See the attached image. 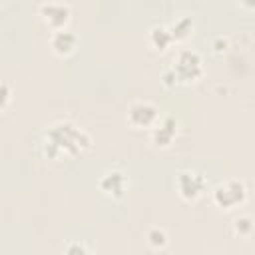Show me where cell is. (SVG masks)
Returning a JSON list of instances; mask_svg holds the SVG:
<instances>
[{
	"mask_svg": "<svg viewBox=\"0 0 255 255\" xmlns=\"http://www.w3.org/2000/svg\"><path fill=\"white\" fill-rule=\"evenodd\" d=\"M88 145H90L88 133L70 122L54 124L46 131V137H44V151L52 159L62 157V155H76Z\"/></svg>",
	"mask_w": 255,
	"mask_h": 255,
	"instance_id": "1",
	"label": "cell"
},
{
	"mask_svg": "<svg viewBox=\"0 0 255 255\" xmlns=\"http://www.w3.org/2000/svg\"><path fill=\"white\" fill-rule=\"evenodd\" d=\"M173 74L179 82H191L195 78H199L201 74V58L191 52V50H183L177 60L173 62Z\"/></svg>",
	"mask_w": 255,
	"mask_h": 255,
	"instance_id": "2",
	"label": "cell"
},
{
	"mask_svg": "<svg viewBox=\"0 0 255 255\" xmlns=\"http://www.w3.org/2000/svg\"><path fill=\"white\" fill-rule=\"evenodd\" d=\"M213 199L219 207L229 209V207H233L245 199V185L241 181H225V183L215 187Z\"/></svg>",
	"mask_w": 255,
	"mask_h": 255,
	"instance_id": "3",
	"label": "cell"
},
{
	"mask_svg": "<svg viewBox=\"0 0 255 255\" xmlns=\"http://www.w3.org/2000/svg\"><path fill=\"white\" fill-rule=\"evenodd\" d=\"M177 187L185 199H195L203 189V177L195 171H181L177 177Z\"/></svg>",
	"mask_w": 255,
	"mask_h": 255,
	"instance_id": "4",
	"label": "cell"
},
{
	"mask_svg": "<svg viewBox=\"0 0 255 255\" xmlns=\"http://www.w3.org/2000/svg\"><path fill=\"white\" fill-rule=\"evenodd\" d=\"M157 118V108L147 102H137L129 108V122L133 126H151Z\"/></svg>",
	"mask_w": 255,
	"mask_h": 255,
	"instance_id": "5",
	"label": "cell"
},
{
	"mask_svg": "<svg viewBox=\"0 0 255 255\" xmlns=\"http://www.w3.org/2000/svg\"><path fill=\"white\" fill-rule=\"evenodd\" d=\"M40 12H42V18H44L50 26H54V28L64 26V24L68 22V18H70V8L64 6V4H56V2L44 4V6L40 8Z\"/></svg>",
	"mask_w": 255,
	"mask_h": 255,
	"instance_id": "6",
	"label": "cell"
},
{
	"mask_svg": "<svg viewBox=\"0 0 255 255\" xmlns=\"http://www.w3.org/2000/svg\"><path fill=\"white\" fill-rule=\"evenodd\" d=\"M100 187L106 195H112V197H120L126 189V177L124 173L120 171H110L106 173L102 179H100Z\"/></svg>",
	"mask_w": 255,
	"mask_h": 255,
	"instance_id": "7",
	"label": "cell"
},
{
	"mask_svg": "<svg viewBox=\"0 0 255 255\" xmlns=\"http://www.w3.org/2000/svg\"><path fill=\"white\" fill-rule=\"evenodd\" d=\"M76 36L68 30H58L54 36H52V48L58 52V54H70L74 48H76Z\"/></svg>",
	"mask_w": 255,
	"mask_h": 255,
	"instance_id": "8",
	"label": "cell"
},
{
	"mask_svg": "<svg viewBox=\"0 0 255 255\" xmlns=\"http://www.w3.org/2000/svg\"><path fill=\"white\" fill-rule=\"evenodd\" d=\"M175 137V120L173 118H165L161 124H157V128L153 129V141L157 145H167L171 139Z\"/></svg>",
	"mask_w": 255,
	"mask_h": 255,
	"instance_id": "9",
	"label": "cell"
},
{
	"mask_svg": "<svg viewBox=\"0 0 255 255\" xmlns=\"http://www.w3.org/2000/svg\"><path fill=\"white\" fill-rule=\"evenodd\" d=\"M171 40H173V38H171V32L165 30V28H161V26H157V28H153V30L149 32V42H151L155 48H159V50L167 48V44H169Z\"/></svg>",
	"mask_w": 255,
	"mask_h": 255,
	"instance_id": "10",
	"label": "cell"
},
{
	"mask_svg": "<svg viewBox=\"0 0 255 255\" xmlns=\"http://www.w3.org/2000/svg\"><path fill=\"white\" fill-rule=\"evenodd\" d=\"M191 26H193V22H191V18H181V20H177L173 26H171V38H175V40H181V38H185L187 34H189V30H191Z\"/></svg>",
	"mask_w": 255,
	"mask_h": 255,
	"instance_id": "11",
	"label": "cell"
},
{
	"mask_svg": "<svg viewBox=\"0 0 255 255\" xmlns=\"http://www.w3.org/2000/svg\"><path fill=\"white\" fill-rule=\"evenodd\" d=\"M235 231H237L239 235H249V233L253 231V221H251L249 217H239V219H235Z\"/></svg>",
	"mask_w": 255,
	"mask_h": 255,
	"instance_id": "12",
	"label": "cell"
},
{
	"mask_svg": "<svg viewBox=\"0 0 255 255\" xmlns=\"http://www.w3.org/2000/svg\"><path fill=\"white\" fill-rule=\"evenodd\" d=\"M147 239H149V243H151L153 247H161V245H165V233H163V231H159V229L149 231Z\"/></svg>",
	"mask_w": 255,
	"mask_h": 255,
	"instance_id": "13",
	"label": "cell"
},
{
	"mask_svg": "<svg viewBox=\"0 0 255 255\" xmlns=\"http://www.w3.org/2000/svg\"><path fill=\"white\" fill-rule=\"evenodd\" d=\"M241 2H243L247 8H255V0H241Z\"/></svg>",
	"mask_w": 255,
	"mask_h": 255,
	"instance_id": "14",
	"label": "cell"
}]
</instances>
